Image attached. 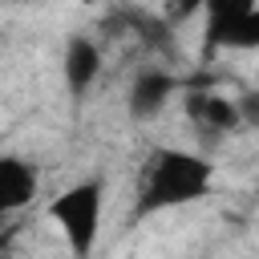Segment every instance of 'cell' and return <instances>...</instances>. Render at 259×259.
Wrapping results in <instances>:
<instances>
[{
  "label": "cell",
  "mask_w": 259,
  "mask_h": 259,
  "mask_svg": "<svg viewBox=\"0 0 259 259\" xmlns=\"http://www.w3.org/2000/svg\"><path fill=\"white\" fill-rule=\"evenodd\" d=\"M202 40L210 53H259V4L227 20H206Z\"/></svg>",
  "instance_id": "obj_7"
},
{
  "label": "cell",
  "mask_w": 259,
  "mask_h": 259,
  "mask_svg": "<svg viewBox=\"0 0 259 259\" xmlns=\"http://www.w3.org/2000/svg\"><path fill=\"white\" fill-rule=\"evenodd\" d=\"M101 65H105V57H101V45L97 40H89L81 32L69 36L65 57H61V81H65V89H69L73 101H85L89 97V89L101 77Z\"/></svg>",
  "instance_id": "obj_5"
},
{
  "label": "cell",
  "mask_w": 259,
  "mask_h": 259,
  "mask_svg": "<svg viewBox=\"0 0 259 259\" xmlns=\"http://www.w3.org/2000/svg\"><path fill=\"white\" fill-rule=\"evenodd\" d=\"M101 214H105V178L101 174L73 182L69 190H61L49 202V219L65 235V243L77 259L93 255L97 235H101Z\"/></svg>",
  "instance_id": "obj_2"
},
{
  "label": "cell",
  "mask_w": 259,
  "mask_h": 259,
  "mask_svg": "<svg viewBox=\"0 0 259 259\" xmlns=\"http://www.w3.org/2000/svg\"><path fill=\"white\" fill-rule=\"evenodd\" d=\"M210 186H214V166L202 154L182 150V146H154L146 154L134 219H150V214H162V210L190 206V202L206 198Z\"/></svg>",
  "instance_id": "obj_1"
},
{
  "label": "cell",
  "mask_w": 259,
  "mask_h": 259,
  "mask_svg": "<svg viewBox=\"0 0 259 259\" xmlns=\"http://www.w3.org/2000/svg\"><path fill=\"white\" fill-rule=\"evenodd\" d=\"M40 190V174L36 162H28L24 154H0V219L24 210Z\"/></svg>",
  "instance_id": "obj_6"
},
{
  "label": "cell",
  "mask_w": 259,
  "mask_h": 259,
  "mask_svg": "<svg viewBox=\"0 0 259 259\" xmlns=\"http://www.w3.org/2000/svg\"><path fill=\"white\" fill-rule=\"evenodd\" d=\"M178 93V77L162 65H146L130 77V89H125V113L134 121H154L162 117V109L170 105V97Z\"/></svg>",
  "instance_id": "obj_3"
},
{
  "label": "cell",
  "mask_w": 259,
  "mask_h": 259,
  "mask_svg": "<svg viewBox=\"0 0 259 259\" xmlns=\"http://www.w3.org/2000/svg\"><path fill=\"white\" fill-rule=\"evenodd\" d=\"M194 8H202V0H174V12H178V16H186V12H194Z\"/></svg>",
  "instance_id": "obj_9"
},
{
  "label": "cell",
  "mask_w": 259,
  "mask_h": 259,
  "mask_svg": "<svg viewBox=\"0 0 259 259\" xmlns=\"http://www.w3.org/2000/svg\"><path fill=\"white\" fill-rule=\"evenodd\" d=\"M235 101H239V113H243V125H251V130H259V89H251V93H239Z\"/></svg>",
  "instance_id": "obj_8"
},
{
  "label": "cell",
  "mask_w": 259,
  "mask_h": 259,
  "mask_svg": "<svg viewBox=\"0 0 259 259\" xmlns=\"http://www.w3.org/2000/svg\"><path fill=\"white\" fill-rule=\"evenodd\" d=\"M255 194H259V178H255Z\"/></svg>",
  "instance_id": "obj_10"
},
{
  "label": "cell",
  "mask_w": 259,
  "mask_h": 259,
  "mask_svg": "<svg viewBox=\"0 0 259 259\" xmlns=\"http://www.w3.org/2000/svg\"><path fill=\"white\" fill-rule=\"evenodd\" d=\"M182 109L190 117L194 130L210 134V138H227V134H239L243 130V113H239V101L227 97V93H210V89H190L182 97Z\"/></svg>",
  "instance_id": "obj_4"
}]
</instances>
